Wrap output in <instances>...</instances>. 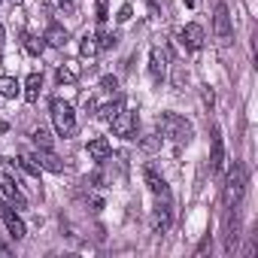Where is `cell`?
I'll return each mask as SVG.
<instances>
[{
	"mask_svg": "<svg viewBox=\"0 0 258 258\" xmlns=\"http://www.w3.org/2000/svg\"><path fill=\"white\" fill-rule=\"evenodd\" d=\"M155 127H158L161 137H167V140H173V143H188V140L195 137L191 121L182 118V115H176V112H161L158 121H155Z\"/></svg>",
	"mask_w": 258,
	"mask_h": 258,
	"instance_id": "obj_1",
	"label": "cell"
},
{
	"mask_svg": "<svg viewBox=\"0 0 258 258\" xmlns=\"http://www.w3.org/2000/svg\"><path fill=\"white\" fill-rule=\"evenodd\" d=\"M49 109H52V124H55V131H58L61 137H73V134H76V112H73V106H70L67 100L55 97Z\"/></svg>",
	"mask_w": 258,
	"mask_h": 258,
	"instance_id": "obj_2",
	"label": "cell"
},
{
	"mask_svg": "<svg viewBox=\"0 0 258 258\" xmlns=\"http://www.w3.org/2000/svg\"><path fill=\"white\" fill-rule=\"evenodd\" d=\"M243 188H246V170H243L240 164H234V167L228 170V176H225V191H222L225 204H228V207H237L240 198H243Z\"/></svg>",
	"mask_w": 258,
	"mask_h": 258,
	"instance_id": "obj_3",
	"label": "cell"
},
{
	"mask_svg": "<svg viewBox=\"0 0 258 258\" xmlns=\"http://www.w3.org/2000/svg\"><path fill=\"white\" fill-rule=\"evenodd\" d=\"M213 34H216L219 46H231V40H234V28H231V16H228V7H225V4H216Z\"/></svg>",
	"mask_w": 258,
	"mask_h": 258,
	"instance_id": "obj_4",
	"label": "cell"
},
{
	"mask_svg": "<svg viewBox=\"0 0 258 258\" xmlns=\"http://www.w3.org/2000/svg\"><path fill=\"white\" fill-rule=\"evenodd\" d=\"M109 124H112V134H115V137L131 140L134 131H137V115H134V112H127V109H118V112L109 118Z\"/></svg>",
	"mask_w": 258,
	"mask_h": 258,
	"instance_id": "obj_5",
	"label": "cell"
},
{
	"mask_svg": "<svg viewBox=\"0 0 258 258\" xmlns=\"http://www.w3.org/2000/svg\"><path fill=\"white\" fill-rule=\"evenodd\" d=\"M179 43H182L188 52H201L204 43H207V34H204V28H201L198 22H188V25L179 31Z\"/></svg>",
	"mask_w": 258,
	"mask_h": 258,
	"instance_id": "obj_6",
	"label": "cell"
},
{
	"mask_svg": "<svg viewBox=\"0 0 258 258\" xmlns=\"http://www.w3.org/2000/svg\"><path fill=\"white\" fill-rule=\"evenodd\" d=\"M0 219H4V225H7V231H10V237H13V240H22V237L28 234V228H25L22 216H19L10 204H4V201H0Z\"/></svg>",
	"mask_w": 258,
	"mask_h": 258,
	"instance_id": "obj_7",
	"label": "cell"
},
{
	"mask_svg": "<svg viewBox=\"0 0 258 258\" xmlns=\"http://www.w3.org/2000/svg\"><path fill=\"white\" fill-rule=\"evenodd\" d=\"M170 222H173V210H170V204H167V198H164V201H158V207L152 210V234H167V231H170Z\"/></svg>",
	"mask_w": 258,
	"mask_h": 258,
	"instance_id": "obj_8",
	"label": "cell"
},
{
	"mask_svg": "<svg viewBox=\"0 0 258 258\" xmlns=\"http://www.w3.org/2000/svg\"><path fill=\"white\" fill-rule=\"evenodd\" d=\"M0 191H4V195H7V201H10V204H16L19 210H25V207H28V201H25V195H22L19 182H16L10 173H4V176H0Z\"/></svg>",
	"mask_w": 258,
	"mask_h": 258,
	"instance_id": "obj_9",
	"label": "cell"
},
{
	"mask_svg": "<svg viewBox=\"0 0 258 258\" xmlns=\"http://www.w3.org/2000/svg\"><path fill=\"white\" fill-rule=\"evenodd\" d=\"M149 73H152L155 82H164V76H167V52L158 49V46L149 52Z\"/></svg>",
	"mask_w": 258,
	"mask_h": 258,
	"instance_id": "obj_10",
	"label": "cell"
},
{
	"mask_svg": "<svg viewBox=\"0 0 258 258\" xmlns=\"http://www.w3.org/2000/svg\"><path fill=\"white\" fill-rule=\"evenodd\" d=\"M143 179H146V185H149V191H152L155 198H167V195H170L167 179H164L155 167H146V170H143Z\"/></svg>",
	"mask_w": 258,
	"mask_h": 258,
	"instance_id": "obj_11",
	"label": "cell"
},
{
	"mask_svg": "<svg viewBox=\"0 0 258 258\" xmlns=\"http://www.w3.org/2000/svg\"><path fill=\"white\" fill-rule=\"evenodd\" d=\"M37 161H40V167L43 170H49V173H64V161L52 152V149H37V155H34Z\"/></svg>",
	"mask_w": 258,
	"mask_h": 258,
	"instance_id": "obj_12",
	"label": "cell"
},
{
	"mask_svg": "<svg viewBox=\"0 0 258 258\" xmlns=\"http://www.w3.org/2000/svg\"><path fill=\"white\" fill-rule=\"evenodd\" d=\"M43 40H46V46H52V49H64L67 40H70V34H67V28H61V25H49L46 34H43Z\"/></svg>",
	"mask_w": 258,
	"mask_h": 258,
	"instance_id": "obj_13",
	"label": "cell"
},
{
	"mask_svg": "<svg viewBox=\"0 0 258 258\" xmlns=\"http://www.w3.org/2000/svg\"><path fill=\"white\" fill-rule=\"evenodd\" d=\"M40 91H43V73H31L28 82H25V100L28 103H37L40 100Z\"/></svg>",
	"mask_w": 258,
	"mask_h": 258,
	"instance_id": "obj_14",
	"label": "cell"
},
{
	"mask_svg": "<svg viewBox=\"0 0 258 258\" xmlns=\"http://www.w3.org/2000/svg\"><path fill=\"white\" fill-rule=\"evenodd\" d=\"M109 143H106V137H94V140H88V155H91V161H106L109 158Z\"/></svg>",
	"mask_w": 258,
	"mask_h": 258,
	"instance_id": "obj_15",
	"label": "cell"
},
{
	"mask_svg": "<svg viewBox=\"0 0 258 258\" xmlns=\"http://www.w3.org/2000/svg\"><path fill=\"white\" fill-rule=\"evenodd\" d=\"M210 170H213V173H222V170H225V146H222V137H219V134L213 137V155H210Z\"/></svg>",
	"mask_w": 258,
	"mask_h": 258,
	"instance_id": "obj_16",
	"label": "cell"
},
{
	"mask_svg": "<svg viewBox=\"0 0 258 258\" xmlns=\"http://www.w3.org/2000/svg\"><path fill=\"white\" fill-rule=\"evenodd\" d=\"M97 52H100L97 37H94V34H85V37H82V43H79V55L91 61V58H97Z\"/></svg>",
	"mask_w": 258,
	"mask_h": 258,
	"instance_id": "obj_17",
	"label": "cell"
},
{
	"mask_svg": "<svg viewBox=\"0 0 258 258\" xmlns=\"http://www.w3.org/2000/svg\"><path fill=\"white\" fill-rule=\"evenodd\" d=\"M55 79H58V85H73L76 79H79V70L67 61V64H61L58 67V73H55Z\"/></svg>",
	"mask_w": 258,
	"mask_h": 258,
	"instance_id": "obj_18",
	"label": "cell"
},
{
	"mask_svg": "<svg viewBox=\"0 0 258 258\" xmlns=\"http://www.w3.org/2000/svg\"><path fill=\"white\" fill-rule=\"evenodd\" d=\"M22 91V82L16 76H0V97H16Z\"/></svg>",
	"mask_w": 258,
	"mask_h": 258,
	"instance_id": "obj_19",
	"label": "cell"
},
{
	"mask_svg": "<svg viewBox=\"0 0 258 258\" xmlns=\"http://www.w3.org/2000/svg\"><path fill=\"white\" fill-rule=\"evenodd\" d=\"M43 49H46V40L43 37H37V34H25V52L28 55H43Z\"/></svg>",
	"mask_w": 258,
	"mask_h": 258,
	"instance_id": "obj_20",
	"label": "cell"
},
{
	"mask_svg": "<svg viewBox=\"0 0 258 258\" xmlns=\"http://www.w3.org/2000/svg\"><path fill=\"white\" fill-rule=\"evenodd\" d=\"M118 109H124V103H121V100H112V103H103V106H97V109H94V115H97L100 121H109V118H112Z\"/></svg>",
	"mask_w": 258,
	"mask_h": 258,
	"instance_id": "obj_21",
	"label": "cell"
},
{
	"mask_svg": "<svg viewBox=\"0 0 258 258\" xmlns=\"http://www.w3.org/2000/svg\"><path fill=\"white\" fill-rule=\"evenodd\" d=\"M19 164H22V170H25L28 176H40V170H43V167H40V161H37L34 155H28V152H22V155H19Z\"/></svg>",
	"mask_w": 258,
	"mask_h": 258,
	"instance_id": "obj_22",
	"label": "cell"
},
{
	"mask_svg": "<svg viewBox=\"0 0 258 258\" xmlns=\"http://www.w3.org/2000/svg\"><path fill=\"white\" fill-rule=\"evenodd\" d=\"M34 143H37V149H52V137H49V131L46 127H34Z\"/></svg>",
	"mask_w": 258,
	"mask_h": 258,
	"instance_id": "obj_23",
	"label": "cell"
},
{
	"mask_svg": "<svg viewBox=\"0 0 258 258\" xmlns=\"http://www.w3.org/2000/svg\"><path fill=\"white\" fill-rule=\"evenodd\" d=\"M100 88L109 91V94H115V91H118V79H115V76H103V79H100Z\"/></svg>",
	"mask_w": 258,
	"mask_h": 258,
	"instance_id": "obj_24",
	"label": "cell"
},
{
	"mask_svg": "<svg viewBox=\"0 0 258 258\" xmlns=\"http://www.w3.org/2000/svg\"><path fill=\"white\" fill-rule=\"evenodd\" d=\"M97 40H100V49H112L118 43V34H100Z\"/></svg>",
	"mask_w": 258,
	"mask_h": 258,
	"instance_id": "obj_25",
	"label": "cell"
},
{
	"mask_svg": "<svg viewBox=\"0 0 258 258\" xmlns=\"http://www.w3.org/2000/svg\"><path fill=\"white\" fill-rule=\"evenodd\" d=\"M131 16H134V7H131V4H124V7L118 10V16H115V19H118V22H131Z\"/></svg>",
	"mask_w": 258,
	"mask_h": 258,
	"instance_id": "obj_26",
	"label": "cell"
},
{
	"mask_svg": "<svg viewBox=\"0 0 258 258\" xmlns=\"http://www.w3.org/2000/svg\"><path fill=\"white\" fill-rule=\"evenodd\" d=\"M97 22H106V0H97Z\"/></svg>",
	"mask_w": 258,
	"mask_h": 258,
	"instance_id": "obj_27",
	"label": "cell"
},
{
	"mask_svg": "<svg viewBox=\"0 0 258 258\" xmlns=\"http://www.w3.org/2000/svg\"><path fill=\"white\" fill-rule=\"evenodd\" d=\"M64 4H67V0H43V7H46V10H61Z\"/></svg>",
	"mask_w": 258,
	"mask_h": 258,
	"instance_id": "obj_28",
	"label": "cell"
},
{
	"mask_svg": "<svg viewBox=\"0 0 258 258\" xmlns=\"http://www.w3.org/2000/svg\"><path fill=\"white\" fill-rule=\"evenodd\" d=\"M155 146H158V137H149V140H143V149H146V152H152Z\"/></svg>",
	"mask_w": 258,
	"mask_h": 258,
	"instance_id": "obj_29",
	"label": "cell"
},
{
	"mask_svg": "<svg viewBox=\"0 0 258 258\" xmlns=\"http://www.w3.org/2000/svg\"><path fill=\"white\" fill-rule=\"evenodd\" d=\"M213 100H216V97H213V91H210V88H204V103H207V106H213Z\"/></svg>",
	"mask_w": 258,
	"mask_h": 258,
	"instance_id": "obj_30",
	"label": "cell"
},
{
	"mask_svg": "<svg viewBox=\"0 0 258 258\" xmlns=\"http://www.w3.org/2000/svg\"><path fill=\"white\" fill-rule=\"evenodd\" d=\"M0 46H4V25H0Z\"/></svg>",
	"mask_w": 258,
	"mask_h": 258,
	"instance_id": "obj_31",
	"label": "cell"
},
{
	"mask_svg": "<svg viewBox=\"0 0 258 258\" xmlns=\"http://www.w3.org/2000/svg\"><path fill=\"white\" fill-rule=\"evenodd\" d=\"M185 4H188V7H198V0H185Z\"/></svg>",
	"mask_w": 258,
	"mask_h": 258,
	"instance_id": "obj_32",
	"label": "cell"
},
{
	"mask_svg": "<svg viewBox=\"0 0 258 258\" xmlns=\"http://www.w3.org/2000/svg\"><path fill=\"white\" fill-rule=\"evenodd\" d=\"M149 4H152V7H155V4H158V0H149Z\"/></svg>",
	"mask_w": 258,
	"mask_h": 258,
	"instance_id": "obj_33",
	"label": "cell"
},
{
	"mask_svg": "<svg viewBox=\"0 0 258 258\" xmlns=\"http://www.w3.org/2000/svg\"><path fill=\"white\" fill-rule=\"evenodd\" d=\"M13 4H22V0H13Z\"/></svg>",
	"mask_w": 258,
	"mask_h": 258,
	"instance_id": "obj_34",
	"label": "cell"
}]
</instances>
